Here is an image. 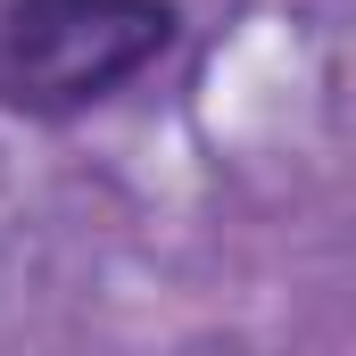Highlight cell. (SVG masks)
I'll return each instance as SVG.
<instances>
[{
    "instance_id": "1",
    "label": "cell",
    "mask_w": 356,
    "mask_h": 356,
    "mask_svg": "<svg viewBox=\"0 0 356 356\" xmlns=\"http://www.w3.org/2000/svg\"><path fill=\"white\" fill-rule=\"evenodd\" d=\"M175 42L166 0H17L0 17V108L75 116Z\"/></svg>"
}]
</instances>
